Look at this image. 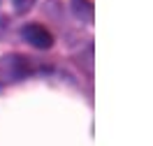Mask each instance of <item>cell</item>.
I'll return each instance as SVG.
<instances>
[{"instance_id":"1","label":"cell","mask_w":153,"mask_h":146,"mask_svg":"<svg viewBox=\"0 0 153 146\" xmlns=\"http://www.w3.org/2000/svg\"><path fill=\"white\" fill-rule=\"evenodd\" d=\"M37 72V63L23 53H5L0 56V90L14 84H21Z\"/></svg>"},{"instance_id":"2","label":"cell","mask_w":153,"mask_h":146,"mask_svg":"<svg viewBox=\"0 0 153 146\" xmlns=\"http://www.w3.org/2000/svg\"><path fill=\"white\" fill-rule=\"evenodd\" d=\"M21 37L35 49H51V44H53V35L39 23H26L21 28Z\"/></svg>"},{"instance_id":"3","label":"cell","mask_w":153,"mask_h":146,"mask_svg":"<svg viewBox=\"0 0 153 146\" xmlns=\"http://www.w3.org/2000/svg\"><path fill=\"white\" fill-rule=\"evenodd\" d=\"M72 5V14H74L79 21H84V23H93V14H95V10H93V2L91 0H72L70 2Z\"/></svg>"},{"instance_id":"4","label":"cell","mask_w":153,"mask_h":146,"mask_svg":"<svg viewBox=\"0 0 153 146\" xmlns=\"http://www.w3.org/2000/svg\"><path fill=\"white\" fill-rule=\"evenodd\" d=\"M14 7L16 12H28L33 7V0H14Z\"/></svg>"}]
</instances>
